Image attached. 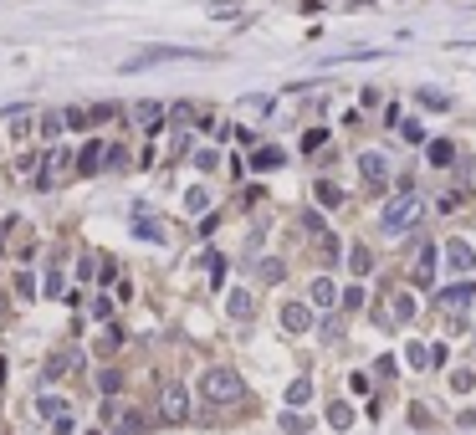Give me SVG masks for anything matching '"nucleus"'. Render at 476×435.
<instances>
[{"instance_id":"12","label":"nucleus","mask_w":476,"mask_h":435,"mask_svg":"<svg viewBox=\"0 0 476 435\" xmlns=\"http://www.w3.org/2000/svg\"><path fill=\"white\" fill-rule=\"evenodd\" d=\"M415 318V297L410 292H395V323H410Z\"/></svg>"},{"instance_id":"15","label":"nucleus","mask_w":476,"mask_h":435,"mask_svg":"<svg viewBox=\"0 0 476 435\" xmlns=\"http://www.w3.org/2000/svg\"><path fill=\"white\" fill-rule=\"evenodd\" d=\"M251 164H256V169H277V164H282V154H277V149H256Z\"/></svg>"},{"instance_id":"21","label":"nucleus","mask_w":476,"mask_h":435,"mask_svg":"<svg viewBox=\"0 0 476 435\" xmlns=\"http://www.w3.org/2000/svg\"><path fill=\"white\" fill-rule=\"evenodd\" d=\"M349 261H354V272L364 277V272H369V246H354V251H349Z\"/></svg>"},{"instance_id":"10","label":"nucleus","mask_w":476,"mask_h":435,"mask_svg":"<svg viewBox=\"0 0 476 435\" xmlns=\"http://www.w3.org/2000/svg\"><path fill=\"white\" fill-rule=\"evenodd\" d=\"M425 154H430V164H451V159H456V144H451V139H436Z\"/></svg>"},{"instance_id":"20","label":"nucleus","mask_w":476,"mask_h":435,"mask_svg":"<svg viewBox=\"0 0 476 435\" xmlns=\"http://www.w3.org/2000/svg\"><path fill=\"white\" fill-rule=\"evenodd\" d=\"M36 415L41 420H62V400H36Z\"/></svg>"},{"instance_id":"7","label":"nucleus","mask_w":476,"mask_h":435,"mask_svg":"<svg viewBox=\"0 0 476 435\" xmlns=\"http://www.w3.org/2000/svg\"><path fill=\"white\" fill-rule=\"evenodd\" d=\"M308 323H313V313H308V308H297V302H292V308H282V328H287V333H302Z\"/></svg>"},{"instance_id":"16","label":"nucleus","mask_w":476,"mask_h":435,"mask_svg":"<svg viewBox=\"0 0 476 435\" xmlns=\"http://www.w3.org/2000/svg\"><path fill=\"white\" fill-rule=\"evenodd\" d=\"M308 395H313V384H308V379H292V389H287V405H308Z\"/></svg>"},{"instance_id":"6","label":"nucleus","mask_w":476,"mask_h":435,"mask_svg":"<svg viewBox=\"0 0 476 435\" xmlns=\"http://www.w3.org/2000/svg\"><path fill=\"white\" fill-rule=\"evenodd\" d=\"M185 415H190V395H185V389H164V420L180 425Z\"/></svg>"},{"instance_id":"2","label":"nucleus","mask_w":476,"mask_h":435,"mask_svg":"<svg viewBox=\"0 0 476 435\" xmlns=\"http://www.w3.org/2000/svg\"><path fill=\"white\" fill-rule=\"evenodd\" d=\"M420 215H425V200H420V195H410V190H405V195H395V200L384 205V231H389V236H405L410 226L420 221Z\"/></svg>"},{"instance_id":"13","label":"nucleus","mask_w":476,"mask_h":435,"mask_svg":"<svg viewBox=\"0 0 476 435\" xmlns=\"http://www.w3.org/2000/svg\"><path fill=\"white\" fill-rule=\"evenodd\" d=\"M313 302H318V308H328V302H338V287H333V282H313Z\"/></svg>"},{"instance_id":"4","label":"nucleus","mask_w":476,"mask_h":435,"mask_svg":"<svg viewBox=\"0 0 476 435\" xmlns=\"http://www.w3.org/2000/svg\"><path fill=\"white\" fill-rule=\"evenodd\" d=\"M436 308H446V313H456V308H476V287H471V282H456V287H446V292L436 297Z\"/></svg>"},{"instance_id":"5","label":"nucleus","mask_w":476,"mask_h":435,"mask_svg":"<svg viewBox=\"0 0 476 435\" xmlns=\"http://www.w3.org/2000/svg\"><path fill=\"white\" fill-rule=\"evenodd\" d=\"M359 174H364L369 185H384V180H389V159L369 149V154H359Z\"/></svg>"},{"instance_id":"8","label":"nucleus","mask_w":476,"mask_h":435,"mask_svg":"<svg viewBox=\"0 0 476 435\" xmlns=\"http://www.w3.org/2000/svg\"><path fill=\"white\" fill-rule=\"evenodd\" d=\"M313 190H318V205H323V210H333V205H343V190H338L333 180H318Z\"/></svg>"},{"instance_id":"17","label":"nucleus","mask_w":476,"mask_h":435,"mask_svg":"<svg viewBox=\"0 0 476 435\" xmlns=\"http://www.w3.org/2000/svg\"><path fill=\"white\" fill-rule=\"evenodd\" d=\"M446 256H451V267H456V272H461V267H471V246H466V241H456Z\"/></svg>"},{"instance_id":"19","label":"nucleus","mask_w":476,"mask_h":435,"mask_svg":"<svg viewBox=\"0 0 476 435\" xmlns=\"http://www.w3.org/2000/svg\"><path fill=\"white\" fill-rule=\"evenodd\" d=\"M328 420H333L338 430H349V425H354V410H349V405H333V410H328Z\"/></svg>"},{"instance_id":"9","label":"nucleus","mask_w":476,"mask_h":435,"mask_svg":"<svg viewBox=\"0 0 476 435\" xmlns=\"http://www.w3.org/2000/svg\"><path fill=\"white\" fill-rule=\"evenodd\" d=\"M103 164V144H82V154H77V174H93Z\"/></svg>"},{"instance_id":"18","label":"nucleus","mask_w":476,"mask_h":435,"mask_svg":"<svg viewBox=\"0 0 476 435\" xmlns=\"http://www.w3.org/2000/svg\"><path fill=\"white\" fill-rule=\"evenodd\" d=\"M420 103L436 108V113H446V108H451V98H446V93H430V87H420Z\"/></svg>"},{"instance_id":"11","label":"nucleus","mask_w":476,"mask_h":435,"mask_svg":"<svg viewBox=\"0 0 476 435\" xmlns=\"http://www.w3.org/2000/svg\"><path fill=\"white\" fill-rule=\"evenodd\" d=\"M226 308H231V318H251V292H241V287H236V292L226 297Z\"/></svg>"},{"instance_id":"14","label":"nucleus","mask_w":476,"mask_h":435,"mask_svg":"<svg viewBox=\"0 0 476 435\" xmlns=\"http://www.w3.org/2000/svg\"><path fill=\"white\" fill-rule=\"evenodd\" d=\"M159 118H164L159 103H139V123H144V128H159Z\"/></svg>"},{"instance_id":"22","label":"nucleus","mask_w":476,"mask_h":435,"mask_svg":"<svg viewBox=\"0 0 476 435\" xmlns=\"http://www.w3.org/2000/svg\"><path fill=\"white\" fill-rule=\"evenodd\" d=\"M118 435H139V415H123V425H118Z\"/></svg>"},{"instance_id":"1","label":"nucleus","mask_w":476,"mask_h":435,"mask_svg":"<svg viewBox=\"0 0 476 435\" xmlns=\"http://www.w3.org/2000/svg\"><path fill=\"white\" fill-rule=\"evenodd\" d=\"M200 395L210 405H236V400H241V374H236V369H205V374H200Z\"/></svg>"},{"instance_id":"3","label":"nucleus","mask_w":476,"mask_h":435,"mask_svg":"<svg viewBox=\"0 0 476 435\" xmlns=\"http://www.w3.org/2000/svg\"><path fill=\"white\" fill-rule=\"evenodd\" d=\"M200 52H190V47H149L139 57H128L123 62V72H139V67H154V62H195Z\"/></svg>"}]
</instances>
